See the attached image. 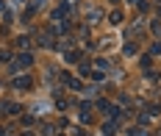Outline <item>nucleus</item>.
<instances>
[{
  "label": "nucleus",
  "instance_id": "f257e3e1",
  "mask_svg": "<svg viewBox=\"0 0 161 136\" xmlns=\"http://www.w3.org/2000/svg\"><path fill=\"white\" fill-rule=\"evenodd\" d=\"M33 58H31V53H25V56H22V53H19V58H17V64H14V69L17 67H28V64H31Z\"/></svg>",
  "mask_w": 161,
  "mask_h": 136
},
{
  "label": "nucleus",
  "instance_id": "7ed1b4c3",
  "mask_svg": "<svg viewBox=\"0 0 161 136\" xmlns=\"http://www.w3.org/2000/svg\"><path fill=\"white\" fill-rule=\"evenodd\" d=\"M89 19H92V22H97V19H100V11H97V8H92V11H89Z\"/></svg>",
  "mask_w": 161,
  "mask_h": 136
},
{
  "label": "nucleus",
  "instance_id": "f03ea898",
  "mask_svg": "<svg viewBox=\"0 0 161 136\" xmlns=\"http://www.w3.org/2000/svg\"><path fill=\"white\" fill-rule=\"evenodd\" d=\"M14 86L17 89H31V78H28V75H25V78H17Z\"/></svg>",
  "mask_w": 161,
  "mask_h": 136
}]
</instances>
